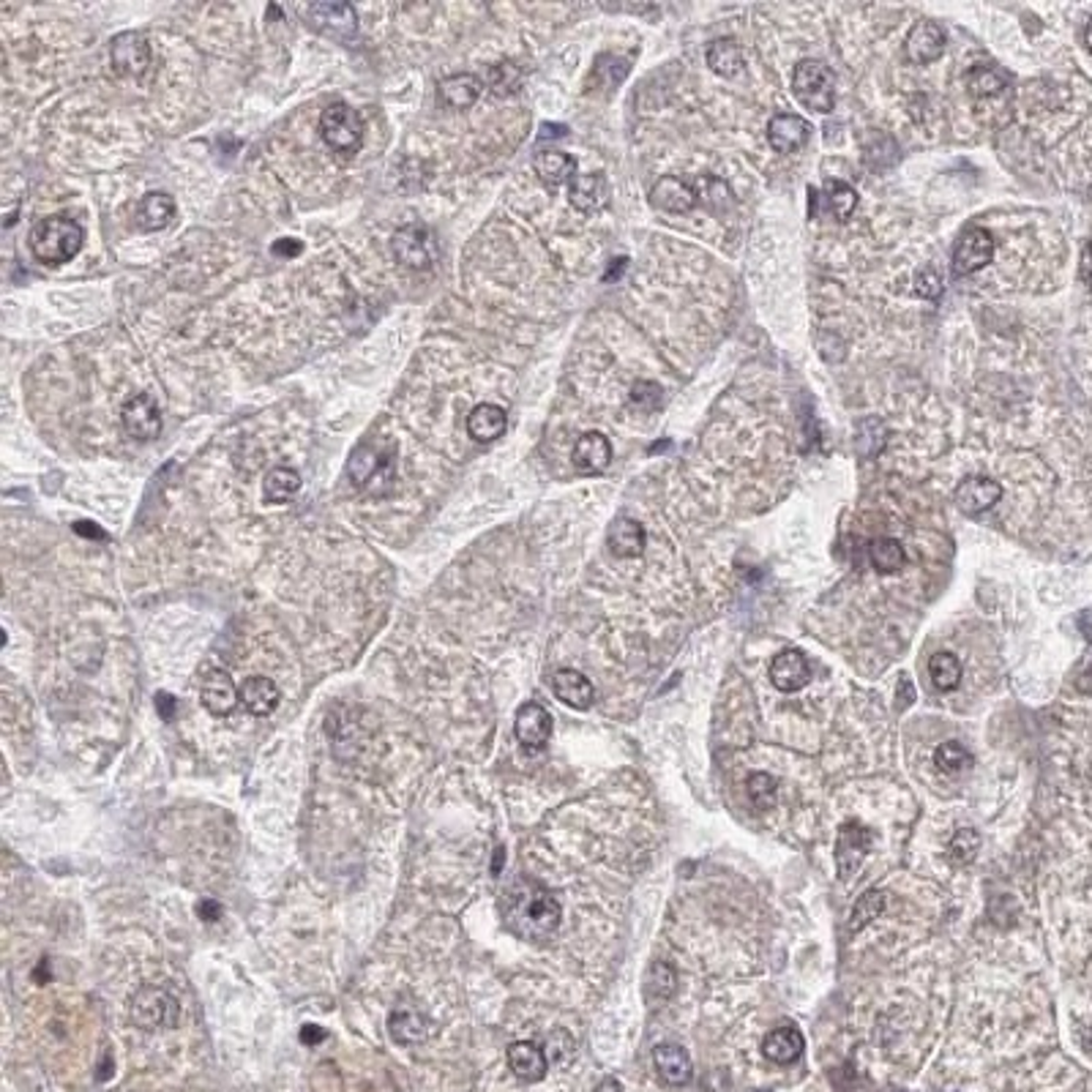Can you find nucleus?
I'll return each instance as SVG.
<instances>
[{"label":"nucleus","mask_w":1092,"mask_h":1092,"mask_svg":"<svg viewBox=\"0 0 1092 1092\" xmlns=\"http://www.w3.org/2000/svg\"><path fill=\"white\" fill-rule=\"evenodd\" d=\"M500 918L519 940L546 943L560 929L563 907L552 891L530 877H519L500 893Z\"/></svg>","instance_id":"f257e3e1"},{"label":"nucleus","mask_w":1092,"mask_h":1092,"mask_svg":"<svg viewBox=\"0 0 1092 1092\" xmlns=\"http://www.w3.org/2000/svg\"><path fill=\"white\" fill-rule=\"evenodd\" d=\"M347 479L369 497L391 494L396 484V440L393 437H367L350 451Z\"/></svg>","instance_id":"f03ea898"},{"label":"nucleus","mask_w":1092,"mask_h":1092,"mask_svg":"<svg viewBox=\"0 0 1092 1092\" xmlns=\"http://www.w3.org/2000/svg\"><path fill=\"white\" fill-rule=\"evenodd\" d=\"M83 244H86V230L74 219H66V216H49V219L36 221L30 235H28V246H30L33 258L44 265L69 262L80 255Z\"/></svg>","instance_id":"7ed1b4c3"},{"label":"nucleus","mask_w":1092,"mask_h":1092,"mask_svg":"<svg viewBox=\"0 0 1092 1092\" xmlns=\"http://www.w3.org/2000/svg\"><path fill=\"white\" fill-rule=\"evenodd\" d=\"M792 93L806 110L828 112L835 104V74L833 69L823 61L806 58L792 69Z\"/></svg>","instance_id":"20e7f679"},{"label":"nucleus","mask_w":1092,"mask_h":1092,"mask_svg":"<svg viewBox=\"0 0 1092 1092\" xmlns=\"http://www.w3.org/2000/svg\"><path fill=\"white\" fill-rule=\"evenodd\" d=\"M129 1016L145 1032L172 1030L181 1019V1003L161 986H143L129 1000Z\"/></svg>","instance_id":"39448f33"},{"label":"nucleus","mask_w":1092,"mask_h":1092,"mask_svg":"<svg viewBox=\"0 0 1092 1092\" xmlns=\"http://www.w3.org/2000/svg\"><path fill=\"white\" fill-rule=\"evenodd\" d=\"M319 135L333 153L353 156L364 143V121L350 104L336 101V104H328L319 115Z\"/></svg>","instance_id":"423d86ee"},{"label":"nucleus","mask_w":1092,"mask_h":1092,"mask_svg":"<svg viewBox=\"0 0 1092 1092\" xmlns=\"http://www.w3.org/2000/svg\"><path fill=\"white\" fill-rule=\"evenodd\" d=\"M391 246L396 259L402 265H407V268L427 270L440 258L437 241H434V235H431L427 224H405V227H399L393 233Z\"/></svg>","instance_id":"0eeeda50"},{"label":"nucleus","mask_w":1092,"mask_h":1092,"mask_svg":"<svg viewBox=\"0 0 1092 1092\" xmlns=\"http://www.w3.org/2000/svg\"><path fill=\"white\" fill-rule=\"evenodd\" d=\"M992 258H995V238L986 227L972 224L958 235L956 246H953V270L958 276H970L986 268Z\"/></svg>","instance_id":"6e6552de"},{"label":"nucleus","mask_w":1092,"mask_h":1092,"mask_svg":"<svg viewBox=\"0 0 1092 1092\" xmlns=\"http://www.w3.org/2000/svg\"><path fill=\"white\" fill-rule=\"evenodd\" d=\"M121 424L123 431L135 440H153L161 434V413L159 405L147 396V393H137L132 399H126L121 407Z\"/></svg>","instance_id":"1a4fd4ad"},{"label":"nucleus","mask_w":1092,"mask_h":1092,"mask_svg":"<svg viewBox=\"0 0 1092 1092\" xmlns=\"http://www.w3.org/2000/svg\"><path fill=\"white\" fill-rule=\"evenodd\" d=\"M301 14L328 36L353 38L358 33V14L350 3H309Z\"/></svg>","instance_id":"9d476101"},{"label":"nucleus","mask_w":1092,"mask_h":1092,"mask_svg":"<svg viewBox=\"0 0 1092 1092\" xmlns=\"http://www.w3.org/2000/svg\"><path fill=\"white\" fill-rule=\"evenodd\" d=\"M946 44H948L946 30H943L937 23L923 20V23L912 25V30H909L907 38H904V55H907V61L915 63V66H929V63L943 58Z\"/></svg>","instance_id":"9b49d317"},{"label":"nucleus","mask_w":1092,"mask_h":1092,"mask_svg":"<svg viewBox=\"0 0 1092 1092\" xmlns=\"http://www.w3.org/2000/svg\"><path fill=\"white\" fill-rule=\"evenodd\" d=\"M872 849V831L860 823H844L835 838V863H838V874L847 880L849 874L855 872L860 866V860L869 855Z\"/></svg>","instance_id":"f8f14e48"},{"label":"nucleus","mask_w":1092,"mask_h":1092,"mask_svg":"<svg viewBox=\"0 0 1092 1092\" xmlns=\"http://www.w3.org/2000/svg\"><path fill=\"white\" fill-rule=\"evenodd\" d=\"M514 732L525 749H544L552 737V713L539 702H525L516 711Z\"/></svg>","instance_id":"ddd939ff"},{"label":"nucleus","mask_w":1092,"mask_h":1092,"mask_svg":"<svg viewBox=\"0 0 1092 1092\" xmlns=\"http://www.w3.org/2000/svg\"><path fill=\"white\" fill-rule=\"evenodd\" d=\"M112 66L123 77H143L150 69V44L143 33H121L112 41Z\"/></svg>","instance_id":"4468645a"},{"label":"nucleus","mask_w":1092,"mask_h":1092,"mask_svg":"<svg viewBox=\"0 0 1092 1092\" xmlns=\"http://www.w3.org/2000/svg\"><path fill=\"white\" fill-rule=\"evenodd\" d=\"M200 700L205 705V711L210 716H230L241 702V691L235 686V680L230 677L227 669H213L208 675L202 677V686H200Z\"/></svg>","instance_id":"2eb2a0df"},{"label":"nucleus","mask_w":1092,"mask_h":1092,"mask_svg":"<svg viewBox=\"0 0 1092 1092\" xmlns=\"http://www.w3.org/2000/svg\"><path fill=\"white\" fill-rule=\"evenodd\" d=\"M1000 497H1003L1000 481L986 479V476H970V479L961 481L956 491H953V500H956L958 508L970 516H978L983 511H989V508H995L1000 503Z\"/></svg>","instance_id":"dca6fc26"},{"label":"nucleus","mask_w":1092,"mask_h":1092,"mask_svg":"<svg viewBox=\"0 0 1092 1092\" xmlns=\"http://www.w3.org/2000/svg\"><path fill=\"white\" fill-rule=\"evenodd\" d=\"M811 123L795 112H778L768 123V143L776 153H795L809 143Z\"/></svg>","instance_id":"f3484780"},{"label":"nucleus","mask_w":1092,"mask_h":1092,"mask_svg":"<svg viewBox=\"0 0 1092 1092\" xmlns=\"http://www.w3.org/2000/svg\"><path fill=\"white\" fill-rule=\"evenodd\" d=\"M809 680H811L809 659H806L800 651H795V648L781 651L778 656H776L774 661H771V683H774L778 691H784V694L800 691V688L806 686Z\"/></svg>","instance_id":"a211bd4d"},{"label":"nucleus","mask_w":1092,"mask_h":1092,"mask_svg":"<svg viewBox=\"0 0 1092 1092\" xmlns=\"http://www.w3.org/2000/svg\"><path fill=\"white\" fill-rule=\"evenodd\" d=\"M508 1068L514 1070L516 1079L536 1084L546 1076L549 1070V1057L533 1041H516L508 1046Z\"/></svg>","instance_id":"6ab92c4d"},{"label":"nucleus","mask_w":1092,"mask_h":1092,"mask_svg":"<svg viewBox=\"0 0 1092 1092\" xmlns=\"http://www.w3.org/2000/svg\"><path fill=\"white\" fill-rule=\"evenodd\" d=\"M571 462L579 473H603L612 462V442L602 431H585L571 451Z\"/></svg>","instance_id":"aec40b11"},{"label":"nucleus","mask_w":1092,"mask_h":1092,"mask_svg":"<svg viewBox=\"0 0 1092 1092\" xmlns=\"http://www.w3.org/2000/svg\"><path fill=\"white\" fill-rule=\"evenodd\" d=\"M651 205L663 213H688L697 205V192L683 178L669 175L651 189Z\"/></svg>","instance_id":"412c9836"},{"label":"nucleus","mask_w":1092,"mask_h":1092,"mask_svg":"<svg viewBox=\"0 0 1092 1092\" xmlns=\"http://www.w3.org/2000/svg\"><path fill=\"white\" fill-rule=\"evenodd\" d=\"M552 694L574 711H588L596 700V688L579 669H557L552 675Z\"/></svg>","instance_id":"4be33fe9"},{"label":"nucleus","mask_w":1092,"mask_h":1092,"mask_svg":"<svg viewBox=\"0 0 1092 1092\" xmlns=\"http://www.w3.org/2000/svg\"><path fill=\"white\" fill-rule=\"evenodd\" d=\"M653 1063H656L659 1076H661L666 1084H672V1087H683V1084H688L691 1076H694V1063H691V1057H688V1052L683 1049V1046L677 1044L656 1046V1049H653Z\"/></svg>","instance_id":"5701e85b"},{"label":"nucleus","mask_w":1092,"mask_h":1092,"mask_svg":"<svg viewBox=\"0 0 1092 1092\" xmlns=\"http://www.w3.org/2000/svg\"><path fill=\"white\" fill-rule=\"evenodd\" d=\"M609 200V186L602 172H585L577 175L571 184H568V202L582 213H593L606 205Z\"/></svg>","instance_id":"b1692460"},{"label":"nucleus","mask_w":1092,"mask_h":1092,"mask_svg":"<svg viewBox=\"0 0 1092 1092\" xmlns=\"http://www.w3.org/2000/svg\"><path fill=\"white\" fill-rule=\"evenodd\" d=\"M606 544H609V552L614 557L631 560V557H639V554L645 552L648 533H645V528L639 525L637 519L620 516V519H614L612 528L606 533Z\"/></svg>","instance_id":"393cba45"},{"label":"nucleus","mask_w":1092,"mask_h":1092,"mask_svg":"<svg viewBox=\"0 0 1092 1092\" xmlns=\"http://www.w3.org/2000/svg\"><path fill=\"white\" fill-rule=\"evenodd\" d=\"M279 700H282V691L270 677L252 675L241 683V702L252 716H270L279 708Z\"/></svg>","instance_id":"a878e982"},{"label":"nucleus","mask_w":1092,"mask_h":1092,"mask_svg":"<svg viewBox=\"0 0 1092 1092\" xmlns=\"http://www.w3.org/2000/svg\"><path fill=\"white\" fill-rule=\"evenodd\" d=\"M505 427H508V416H505L503 407L489 405H476L467 416V434L476 442H494L497 437H503Z\"/></svg>","instance_id":"bb28decb"},{"label":"nucleus","mask_w":1092,"mask_h":1092,"mask_svg":"<svg viewBox=\"0 0 1092 1092\" xmlns=\"http://www.w3.org/2000/svg\"><path fill=\"white\" fill-rule=\"evenodd\" d=\"M481 90H484V83H481V77H476V74H451V77L440 80L437 96H440L445 107L465 110V107L479 101Z\"/></svg>","instance_id":"cd10ccee"},{"label":"nucleus","mask_w":1092,"mask_h":1092,"mask_svg":"<svg viewBox=\"0 0 1092 1092\" xmlns=\"http://www.w3.org/2000/svg\"><path fill=\"white\" fill-rule=\"evenodd\" d=\"M388 1032H391V1038L399 1046H416L424 1044L430 1038L431 1024L421 1010L399 1007V1010H393L391 1019H388Z\"/></svg>","instance_id":"c85d7f7f"},{"label":"nucleus","mask_w":1092,"mask_h":1092,"mask_svg":"<svg viewBox=\"0 0 1092 1092\" xmlns=\"http://www.w3.org/2000/svg\"><path fill=\"white\" fill-rule=\"evenodd\" d=\"M533 170L549 189H557L577 178V161L563 150H541L533 159Z\"/></svg>","instance_id":"c756f323"},{"label":"nucleus","mask_w":1092,"mask_h":1092,"mask_svg":"<svg viewBox=\"0 0 1092 1092\" xmlns=\"http://www.w3.org/2000/svg\"><path fill=\"white\" fill-rule=\"evenodd\" d=\"M803 1035L795 1027H778V1030L768 1032L765 1041H762V1055L768 1057L776 1065H789L803 1055Z\"/></svg>","instance_id":"7c9ffc66"},{"label":"nucleus","mask_w":1092,"mask_h":1092,"mask_svg":"<svg viewBox=\"0 0 1092 1092\" xmlns=\"http://www.w3.org/2000/svg\"><path fill=\"white\" fill-rule=\"evenodd\" d=\"M175 216V200L167 192H150L140 200L137 205V224L153 233V230H164Z\"/></svg>","instance_id":"2f4dec72"},{"label":"nucleus","mask_w":1092,"mask_h":1092,"mask_svg":"<svg viewBox=\"0 0 1092 1092\" xmlns=\"http://www.w3.org/2000/svg\"><path fill=\"white\" fill-rule=\"evenodd\" d=\"M708 66L718 77H737L743 72V52L737 47L732 38H716L711 47H708Z\"/></svg>","instance_id":"473e14b6"},{"label":"nucleus","mask_w":1092,"mask_h":1092,"mask_svg":"<svg viewBox=\"0 0 1092 1092\" xmlns=\"http://www.w3.org/2000/svg\"><path fill=\"white\" fill-rule=\"evenodd\" d=\"M301 489V473L293 467H273L262 479V497L265 503H284L295 491Z\"/></svg>","instance_id":"72a5a7b5"},{"label":"nucleus","mask_w":1092,"mask_h":1092,"mask_svg":"<svg viewBox=\"0 0 1092 1092\" xmlns=\"http://www.w3.org/2000/svg\"><path fill=\"white\" fill-rule=\"evenodd\" d=\"M869 560H872V565L880 571V574H896L898 568L907 563V554H904L901 541L883 536V539L872 541V546H869Z\"/></svg>","instance_id":"f704fd0d"},{"label":"nucleus","mask_w":1092,"mask_h":1092,"mask_svg":"<svg viewBox=\"0 0 1092 1092\" xmlns=\"http://www.w3.org/2000/svg\"><path fill=\"white\" fill-rule=\"evenodd\" d=\"M961 661H958L953 653H934L932 661H929V677L940 691H953L961 683Z\"/></svg>","instance_id":"c9c22d12"},{"label":"nucleus","mask_w":1092,"mask_h":1092,"mask_svg":"<svg viewBox=\"0 0 1092 1092\" xmlns=\"http://www.w3.org/2000/svg\"><path fill=\"white\" fill-rule=\"evenodd\" d=\"M967 87H970V93L975 98H995L1006 90L1007 83L1006 77L997 72V69H992V66H975L967 74Z\"/></svg>","instance_id":"e433bc0d"},{"label":"nucleus","mask_w":1092,"mask_h":1092,"mask_svg":"<svg viewBox=\"0 0 1092 1092\" xmlns=\"http://www.w3.org/2000/svg\"><path fill=\"white\" fill-rule=\"evenodd\" d=\"M746 789H749L751 806H754L757 811H768L776 803V789H778V781H776L771 774H762V771H760V774L749 776V781H746Z\"/></svg>","instance_id":"4c0bfd02"},{"label":"nucleus","mask_w":1092,"mask_h":1092,"mask_svg":"<svg viewBox=\"0 0 1092 1092\" xmlns=\"http://www.w3.org/2000/svg\"><path fill=\"white\" fill-rule=\"evenodd\" d=\"M934 765H937L940 771L956 774V771H961V768L972 765V757L970 751L964 749L958 740H946V743H940L937 751H934Z\"/></svg>","instance_id":"58836bf2"},{"label":"nucleus","mask_w":1092,"mask_h":1092,"mask_svg":"<svg viewBox=\"0 0 1092 1092\" xmlns=\"http://www.w3.org/2000/svg\"><path fill=\"white\" fill-rule=\"evenodd\" d=\"M978 849H981V835H978V831L975 828H961L950 838L948 855H950V860H956V863H972L975 855H978Z\"/></svg>","instance_id":"ea45409f"},{"label":"nucleus","mask_w":1092,"mask_h":1092,"mask_svg":"<svg viewBox=\"0 0 1092 1092\" xmlns=\"http://www.w3.org/2000/svg\"><path fill=\"white\" fill-rule=\"evenodd\" d=\"M828 200H831V208L841 221L849 219L858 208V192L844 181H828Z\"/></svg>","instance_id":"a19ab883"},{"label":"nucleus","mask_w":1092,"mask_h":1092,"mask_svg":"<svg viewBox=\"0 0 1092 1092\" xmlns=\"http://www.w3.org/2000/svg\"><path fill=\"white\" fill-rule=\"evenodd\" d=\"M885 893L883 891H869V893H863L858 901V907H855V912H852V929L858 932V929H863L866 923H872L877 915H883L885 909Z\"/></svg>","instance_id":"79ce46f5"},{"label":"nucleus","mask_w":1092,"mask_h":1092,"mask_svg":"<svg viewBox=\"0 0 1092 1092\" xmlns=\"http://www.w3.org/2000/svg\"><path fill=\"white\" fill-rule=\"evenodd\" d=\"M677 978L675 970L669 964H653L651 975H648V997H659V1000H669L675 995Z\"/></svg>","instance_id":"37998d69"},{"label":"nucleus","mask_w":1092,"mask_h":1092,"mask_svg":"<svg viewBox=\"0 0 1092 1092\" xmlns=\"http://www.w3.org/2000/svg\"><path fill=\"white\" fill-rule=\"evenodd\" d=\"M487 83H489L494 93L516 90V86H519V69H516L514 63H494V66H489V72H487Z\"/></svg>","instance_id":"c03bdc74"},{"label":"nucleus","mask_w":1092,"mask_h":1092,"mask_svg":"<svg viewBox=\"0 0 1092 1092\" xmlns=\"http://www.w3.org/2000/svg\"><path fill=\"white\" fill-rule=\"evenodd\" d=\"M631 402H634L637 407H642V410H656V407L661 405V385H656V382L651 380L634 382V388H631Z\"/></svg>","instance_id":"a18cd8bd"},{"label":"nucleus","mask_w":1092,"mask_h":1092,"mask_svg":"<svg viewBox=\"0 0 1092 1092\" xmlns=\"http://www.w3.org/2000/svg\"><path fill=\"white\" fill-rule=\"evenodd\" d=\"M1073 683H1076V691H1079V694H1087V697H1090V694H1092V645L1087 648V653L1081 656L1079 666H1076V677H1073Z\"/></svg>","instance_id":"49530a36"},{"label":"nucleus","mask_w":1092,"mask_h":1092,"mask_svg":"<svg viewBox=\"0 0 1092 1092\" xmlns=\"http://www.w3.org/2000/svg\"><path fill=\"white\" fill-rule=\"evenodd\" d=\"M915 284H918V293H921L923 298H937V295L943 293V279H940V273H937L932 265L923 270V273H918Z\"/></svg>","instance_id":"de8ad7c7"},{"label":"nucleus","mask_w":1092,"mask_h":1092,"mask_svg":"<svg viewBox=\"0 0 1092 1092\" xmlns=\"http://www.w3.org/2000/svg\"><path fill=\"white\" fill-rule=\"evenodd\" d=\"M156 711H159V716L164 718V721H172L175 713H178V702H175V697L167 694V691H159V694H156Z\"/></svg>","instance_id":"09e8293b"},{"label":"nucleus","mask_w":1092,"mask_h":1092,"mask_svg":"<svg viewBox=\"0 0 1092 1092\" xmlns=\"http://www.w3.org/2000/svg\"><path fill=\"white\" fill-rule=\"evenodd\" d=\"M197 915H200V918H202L205 923L219 921V915H221L219 901H213V898H205V901H200V907H197Z\"/></svg>","instance_id":"8fccbe9b"},{"label":"nucleus","mask_w":1092,"mask_h":1092,"mask_svg":"<svg viewBox=\"0 0 1092 1092\" xmlns=\"http://www.w3.org/2000/svg\"><path fill=\"white\" fill-rule=\"evenodd\" d=\"M325 1038H328V1035H325V1030H322V1027H317V1024H307V1027L301 1030V1041H304L307 1046L322 1044Z\"/></svg>","instance_id":"3c124183"},{"label":"nucleus","mask_w":1092,"mask_h":1092,"mask_svg":"<svg viewBox=\"0 0 1092 1092\" xmlns=\"http://www.w3.org/2000/svg\"><path fill=\"white\" fill-rule=\"evenodd\" d=\"M1079 273H1081V282L1087 284V287L1092 290V244L1084 246V252H1081Z\"/></svg>","instance_id":"603ef678"},{"label":"nucleus","mask_w":1092,"mask_h":1092,"mask_svg":"<svg viewBox=\"0 0 1092 1092\" xmlns=\"http://www.w3.org/2000/svg\"><path fill=\"white\" fill-rule=\"evenodd\" d=\"M298 252H301V244H298V241H293V238H284V241H276V244H273V255L295 258Z\"/></svg>","instance_id":"864d4df0"},{"label":"nucleus","mask_w":1092,"mask_h":1092,"mask_svg":"<svg viewBox=\"0 0 1092 1092\" xmlns=\"http://www.w3.org/2000/svg\"><path fill=\"white\" fill-rule=\"evenodd\" d=\"M74 530H77L80 536H87V539H98V541L107 539V533H104L101 528H96L93 522H77V525H74Z\"/></svg>","instance_id":"5fc2aeb1"},{"label":"nucleus","mask_w":1092,"mask_h":1092,"mask_svg":"<svg viewBox=\"0 0 1092 1092\" xmlns=\"http://www.w3.org/2000/svg\"><path fill=\"white\" fill-rule=\"evenodd\" d=\"M593 1092H623V1084L609 1076V1079H603L602 1084H599V1087H596Z\"/></svg>","instance_id":"6e6d98bb"},{"label":"nucleus","mask_w":1092,"mask_h":1092,"mask_svg":"<svg viewBox=\"0 0 1092 1092\" xmlns=\"http://www.w3.org/2000/svg\"><path fill=\"white\" fill-rule=\"evenodd\" d=\"M901 688H904V697H898V702H901V708H907L915 694H912V686H909V680H904V683H901Z\"/></svg>","instance_id":"4d7b16f0"},{"label":"nucleus","mask_w":1092,"mask_h":1092,"mask_svg":"<svg viewBox=\"0 0 1092 1092\" xmlns=\"http://www.w3.org/2000/svg\"><path fill=\"white\" fill-rule=\"evenodd\" d=\"M503 860H505V849L497 847V852H494V869H491V872L500 874V866H503Z\"/></svg>","instance_id":"13d9d810"},{"label":"nucleus","mask_w":1092,"mask_h":1092,"mask_svg":"<svg viewBox=\"0 0 1092 1092\" xmlns=\"http://www.w3.org/2000/svg\"><path fill=\"white\" fill-rule=\"evenodd\" d=\"M1084 44H1087V49L1092 52V20L1087 23V28H1084Z\"/></svg>","instance_id":"bf43d9fd"}]
</instances>
